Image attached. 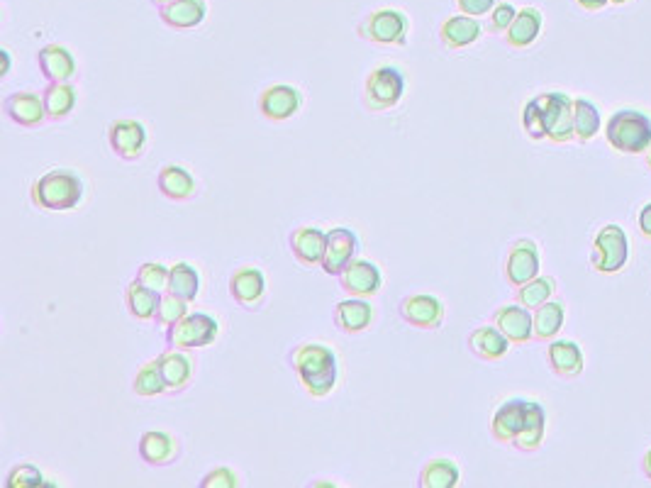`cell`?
I'll list each match as a JSON object with an SVG mask.
<instances>
[{
    "label": "cell",
    "mask_w": 651,
    "mask_h": 488,
    "mask_svg": "<svg viewBox=\"0 0 651 488\" xmlns=\"http://www.w3.org/2000/svg\"><path fill=\"white\" fill-rule=\"evenodd\" d=\"M408 32V15L395 8H378L374 13L364 15L356 25V35L364 42L378 44V47H403V44H408Z\"/></svg>",
    "instance_id": "5"
},
{
    "label": "cell",
    "mask_w": 651,
    "mask_h": 488,
    "mask_svg": "<svg viewBox=\"0 0 651 488\" xmlns=\"http://www.w3.org/2000/svg\"><path fill=\"white\" fill-rule=\"evenodd\" d=\"M517 18V8L510 3H498L491 13V30L493 32H508L513 20Z\"/></svg>",
    "instance_id": "43"
},
{
    "label": "cell",
    "mask_w": 651,
    "mask_h": 488,
    "mask_svg": "<svg viewBox=\"0 0 651 488\" xmlns=\"http://www.w3.org/2000/svg\"><path fill=\"white\" fill-rule=\"evenodd\" d=\"M169 276H171V269H166L164 264L144 262L137 269L135 279L142 281V284L147 288H152V291L164 293V291H169Z\"/></svg>",
    "instance_id": "40"
},
{
    "label": "cell",
    "mask_w": 651,
    "mask_h": 488,
    "mask_svg": "<svg viewBox=\"0 0 651 488\" xmlns=\"http://www.w3.org/2000/svg\"><path fill=\"white\" fill-rule=\"evenodd\" d=\"M356 252H359V237H356V232L349 230V227H332V230L327 232L322 271H325L327 276H339L347 269L349 262L356 259Z\"/></svg>",
    "instance_id": "16"
},
{
    "label": "cell",
    "mask_w": 651,
    "mask_h": 488,
    "mask_svg": "<svg viewBox=\"0 0 651 488\" xmlns=\"http://www.w3.org/2000/svg\"><path fill=\"white\" fill-rule=\"evenodd\" d=\"M149 3H152L157 10H164V8H169V5H174L176 0H149Z\"/></svg>",
    "instance_id": "49"
},
{
    "label": "cell",
    "mask_w": 651,
    "mask_h": 488,
    "mask_svg": "<svg viewBox=\"0 0 651 488\" xmlns=\"http://www.w3.org/2000/svg\"><path fill=\"white\" fill-rule=\"evenodd\" d=\"M220 335V323L208 313H193L166 327V347L169 349H203L213 345Z\"/></svg>",
    "instance_id": "7"
},
{
    "label": "cell",
    "mask_w": 651,
    "mask_h": 488,
    "mask_svg": "<svg viewBox=\"0 0 651 488\" xmlns=\"http://www.w3.org/2000/svg\"><path fill=\"white\" fill-rule=\"evenodd\" d=\"M288 247H291L293 259H296L300 266H305V269L322 266L327 247V232L310 225L293 227L291 235H288Z\"/></svg>",
    "instance_id": "17"
},
{
    "label": "cell",
    "mask_w": 651,
    "mask_h": 488,
    "mask_svg": "<svg viewBox=\"0 0 651 488\" xmlns=\"http://www.w3.org/2000/svg\"><path fill=\"white\" fill-rule=\"evenodd\" d=\"M642 469H644V476H647V479L651 481V449L647 454H644V459H642Z\"/></svg>",
    "instance_id": "48"
},
{
    "label": "cell",
    "mask_w": 651,
    "mask_h": 488,
    "mask_svg": "<svg viewBox=\"0 0 651 488\" xmlns=\"http://www.w3.org/2000/svg\"><path fill=\"white\" fill-rule=\"evenodd\" d=\"M461 471L456 467L454 459L437 457L430 459L417 476V486L420 488H454L459 486Z\"/></svg>",
    "instance_id": "33"
},
{
    "label": "cell",
    "mask_w": 651,
    "mask_h": 488,
    "mask_svg": "<svg viewBox=\"0 0 651 488\" xmlns=\"http://www.w3.org/2000/svg\"><path fill=\"white\" fill-rule=\"evenodd\" d=\"M137 452L139 459H142L147 467H171V464H176L178 457H181V442H178V437L169 435V432L164 430H147L139 437Z\"/></svg>",
    "instance_id": "15"
},
{
    "label": "cell",
    "mask_w": 651,
    "mask_h": 488,
    "mask_svg": "<svg viewBox=\"0 0 651 488\" xmlns=\"http://www.w3.org/2000/svg\"><path fill=\"white\" fill-rule=\"evenodd\" d=\"M161 374H164L166 393L178 396V393L188 391L193 384V374H196V362L186 354V349H166L159 354Z\"/></svg>",
    "instance_id": "20"
},
{
    "label": "cell",
    "mask_w": 651,
    "mask_h": 488,
    "mask_svg": "<svg viewBox=\"0 0 651 488\" xmlns=\"http://www.w3.org/2000/svg\"><path fill=\"white\" fill-rule=\"evenodd\" d=\"M186 315H188V301H183V298H178L169 291L161 293V301L157 305V315H154V323L164 325V327H171V325H176L181 318H186Z\"/></svg>",
    "instance_id": "39"
},
{
    "label": "cell",
    "mask_w": 651,
    "mask_h": 488,
    "mask_svg": "<svg viewBox=\"0 0 651 488\" xmlns=\"http://www.w3.org/2000/svg\"><path fill=\"white\" fill-rule=\"evenodd\" d=\"M42 98L44 108H47V118L52 122H61L76 110L79 93H76V86L71 81H49L42 91Z\"/></svg>",
    "instance_id": "28"
},
{
    "label": "cell",
    "mask_w": 651,
    "mask_h": 488,
    "mask_svg": "<svg viewBox=\"0 0 651 488\" xmlns=\"http://www.w3.org/2000/svg\"><path fill=\"white\" fill-rule=\"evenodd\" d=\"M522 127L532 140H552L564 144L576 140L573 130V101L566 93L552 91L532 98L522 108Z\"/></svg>",
    "instance_id": "1"
},
{
    "label": "cell",
    "mask_w": 651,
    "mask_h": 488,
    "mask_svg": "<svg viewBox=\"0 0 651 488\" xmlns=\"http://www.w3.org/2000/svg\"><path fill=\"white\" fill-rule=\"evenodd\" d=\"M573 130H576L578 142H591L600 132L598 105L586 101V98H576L573 101Z\"/></svg>",
    "instance_id": "36"
},
{
    "label": "cell",
    "mask_w": 651,
    "mask_h": 488,
    "mask_svg": "<svg viewBox=\"0 0 651 488\" xmlns=\"http://www.w3.org/2000/svg\"><path fill=\"white\" fill-rule=\"evenodd\" d=\"M612 5H622V3H627V0H610Z\"/></svg>",
    "instance_id": "50"
},
{
    "label": "cell",
    "mask_w": 651,
    "mask_h": 488,
    "mask_svg": "<svg viewBox=\"0 0 651 488\" xmlns=\"http://www.w3.org/2000/svg\"><path fill=\"white\" fill-rule=\"evenodd\" d=\"M108 144L122 162H137L147 152V127L139 120H115L108 125Z\"/></svg>",
    "instance_id": "10"
},
{
    "label": "cell",
    "mask_w": 651,
    "mask_h": 488,
    "mask_svg": "<svg viewBox=\"0 0 651 488\" xmlns=\"http://www.w3.org/2000/svg\"><path fill=\"white\" fill-rule=\"evenodd\" d=\"M549 369L561 379H576L583 371V352L576 342L571 340H552L547 349Z\"/></svg>",
    "instance_id": "29"
},
{
    "label": "cell",
    "mask_w": 651,
    "mask_h": 488,
    "mask_svg": "<svg viewBox=\"0 0 651 488\" xmlns=\"http://www.w3.org/2000/svg\"><path fill=\"white\" fill-rule=\"evenodd\" d=\"M132 391L142 398H154L166 393V384H164V374H161V364L159 357L149 359L142 369L137 371L135 381H132Z\"/></svg>",
    "instance_id": "38"
},
{
    "label": "cell",
    "mask_w": 651,
    "mask_h": 488,
    "mask_svg": "<svg viewBox=\"0 0 651 488\" xmlns=\"http://www.w3.org/2000/svg\"><path fill=\"white\" fill-rule=\"evenodd\" d=\"M493 325L508 337L513 345H527L534 337V315L525 305H500L493 313Z\"/></svg>",
    "instance_id": "19"
},
{
    "label": "cell",
    "mask_w": 651,
    "mask_h": 488,
    "mask_svg": "<svg viewBox=\"0 0 651 488\" xmlns=\"http://www.w3.org/2000/svg\"><path fill=\"white\" fill-rule=\"evenodd\" d=\"M398 313L400 318L410 327H415V330L434 332L444 323V305L437 296H430V293L405 296L403 301L398 303Z\"/></svg>",
    "instance_id": "11"
},
{
    "label": "cell",
    "mask_w": 651,
    "mask_h": 488,
    "mask_svg": "<svg viewBox=\"0 0 651 488\" xmlns=\"http://www.w3.org/2000/svg\"><path fill=\"white\" fill-rule=\"evenodd\" d=\"M539 32H542V13L537 8H522L517 10V18L505 32V40L513 49H527L537 42Z\"/></svg>",
    "instance_id": "31"
},
{
    "label": "cell",
    "mask_w": 651,
    "mask_h": 488,
    "mask_svg": "<svg viewBox=\"0 0 651 488\" xmlns=\"http://www.w3.org/2000/svg\"><path fill=\"white\" fill-rule=\"evenodd\" d=\"M288 366L308 396L327 398L339 379L337 354L320 342H300L288 352Z\"/></svg>",
    "instance_id": "2"
},
{
    "label": "cell",
    "mask_w": 651,
    "mask_h": 488,
    "mask_svg": "<svg viewBox=\"0 0 651 488\" xmlns=\"http://www.w3.org/2000/svg\"><path fill=\"white\" fill-rule=\"evenodd\" d=\"M257 108L269 122H286L291 120L293 115L300 113V108H303V96H300L296 86L276 83V86L264 88V91L259 93Z\"/></svg>",
    "instance_id": "12"
},
{
    "label": "cell",
    "mask_w": 651,
    "mask_h": 488,
    "mask_svg": "<svg viewBox=\"0 0 651 488\" xmlns=\"http://www.w3.org/2000/svg\"><path fill=\"white\" fill-rule=\"evenodd\" d=\"M44 486L42 471L35 464H18L5 476V488H37Z\"/></svg>",
    "instance_id": "41"
},
{
    "label": "cell",
    "mask_w": 651,
    "mask_h": 488,
    "mask_svg": "<svg viewBox=\"0 0 651 488\" xmlns=\"http://www.w3.org/2000/svg\"><path fill=\"white\" fill-rule=\"evenodd\" d=\"M3 110L15 125L25 127V130H35L47 118V108H44V98L35 91H18L5 96Z\"/></svg>",
    "instance_id": "18"
},
{
    "label": "cell",
    "mask_w": 651,
    "mask_h": 488,
    "mask_svg": "<svg viewBox=\"0 0 651 488\" xmlns=\"http://www.w3.org/2000/svg\"><path fill=\"white\" fill-rule=\"evenodd\" d=\"M466 345H469V352L481 359V362H500V359L508 354V349L513 342H510L495 325H481L476 327L474 332H469Z\"/></svg>",
    "instance_id": "24"
},
{
    "label": "cell",
    "mask_w": 651,
    "mask_h": 488,
    "mask_svg": "<svg viewBox=\"0 0 651 488\" xmlns=\"http://www.w3.org/2000/svg\"><path fill=\"white\" fill-rule=\"evenodd\" d=\"M332 320H335L337 330L344 332V335H361L374 323V308H371L369 298L349 296L347 301L335 305Z\"/></svg>",
    "instance_id": "22"
},
{
    "label": "cell",
    "mask_w": 651,
    "mask_h": 488,
    "mask_svg": "<svg viewBox=\"0 0 651 488\" xmlns=\"http://www.w3.org/2000/svg\"><path fill=\"white\" fill-rule=\"evenodd\" d=\"M539 276V247L534 240L520 237L510 244L508 259H505V281L510 286L520 288L527 281L537 279Z\"/></svg>",
    "instance_id": "13"
},
{
    "label": "cell",
    "mask_w": 651,
    "mask_h": 488,
    "mask_svg": "<svg viewBox=\"0 0 651 488\" xmlns=\"http://www.w3.org/2000/svg\"><path fill=\"white\" fill-rule=\"evenodd\" d=\"M527 403L530 401H525V398H510V401L500 403L491 420V435L495 442L513 445L515 437L520 435L522 423H525Z\"/></svg>",
    "instance_id": "21"
},
{
    "label": "cell",
    "mask_w": 651,
    "mask_h": 488,
    "mask_svg": "<svg viewBox=\"0 0 651 488\" xmlns=\"http://www.w3.org/2000/svg\"><path fill=\"white\" fill-rule=\"evenodd\" d=\"M0 59H3V69H0V76L10 74V52L8 49H0Z\"/></svg>",
    "instance_id": "47"
},
{
    "label": "cell",
    "mask_w": 651,
    "mask_h": 488,
    "mask_svg": "<svg viewBox=\"0 0 651 488\" xmlns=\"http://www.w3.org/2000/svg\"><path fill=\"white\" fill-rule=\"evenodd\" d=\"M495 5H498V0H456L459 13L471 15V18H481V15L493 13Z\"/></svg>",
    "instance_id": "44"
},
{
    "label": "cell",
    "mask_w": 651,
    "mask_h": 488,
    "mask_svg": "<svg viewBox=\"0 0 651 488\" xmlns=\"http://www.w3.org/2000/svg\"><path fill=\"white\" fill-rule=\"evenodd\" d=\"M544 435H547V413L537 401H530L527 403L525 423H522V430L515 437L513 447L520 449V452H537L542 447Z\"/></svg>",
    "instance_id": "30"
},
{
    "label": "cell",
    "mask_w": 651,
    "mask_h": 488,
    "mask_svg": "<svg viewBox=\"0 0 651 488\" xmlns=\"http://www.w3.org/2000/svg\"><path fill=\"white\" fill-rule=\"evenodd\" d=\"M169 293H174V296L183 298L188 303L196 301L200 293V274L196 271V266H191L188 262H178L171 266Z\"/></svg>",
    "instance_id": "35"
},
{
    "label": "cell",
    "mask_w": 651,
    "mask_h": 488,
    "mask_svg": "<svg viewBox=\"0 0 651 488\" xmlns=\"http://www.w3.org/2000/svg\"><path fill=\"white\" fill-rule=\"evenodd\" d=\"M576 3L581 5L583 10H591V13H595V10H603L610 0H576Z\"/></svg>",
    "instance_id": "46"
},
{
    "label": "cell",
    "mask_w": 651,
    "mask_h": 488,
    "mask_svg": "<svg viewBox=\"0 0 651 488\" xmlns=\"http://www.w3.org/2000/svg\"><path fill=\"white\" fill-rule=\"evenodd\" d=\"M554 291H556L554 276H537V279L527 281L525 286L517 288L515 298H517V303L525 305L527 310H537L539 305L552 301Z\"/></svg>",
    "instance_id": "37"
},
{
    "label": "cell",
    "mask_w": 651,
    "mask_h": 488,
    "mask_svg": "<svg viewBox=\"0 0 651 488\" xmlns=\"http://www.w3.org/2000/svg\"><path fill=\"white\" fill-rule=\"evenodd\" d=\"M566 308L559 301H547L534 310V340L552 342L564 325Z\"/></svg>",
    "instance_id": "34"
},
{
    "label": "cell",
    "mask_w": 651,
    "mask_h": 488,
    "mask_svg": "<svg viewBox=\"0 0 651 488\" xmlns=\"http://www.w3.org/2000/svg\"><path fill=\"white\" fill-rule=\"evenodd\" d=\"M647 166H649V169H651V149H649V152H647Z\"/></svg>",
    "instance_id": "51"
},
{
    "label": "cell",
    "mask_w": 651,
    "mask_h": 488,
    "mask_svg": "<svg viewBox=\"0 0 651 488\" xmlns=\"http://www.w3.org/2000/svg\"><path fill=\"white\" fill-rule=\"evenodd\" d=\"M605 140L622 154H644L651 149V118L642 110L622 108L610 115Z\"/></svg>",
    "instance_id": "4"
},
{
    "label": "cell",
    "mask_w": 651,
    "mask_h": 488,
    "mask_svg": "<svg viewBox=\"0 0 651 488\" xmlns=\"http://www.w3.org/2000/svg\"><path fill=\"white\" fill-rule=\"evenodd\" d=\"M239 479L230 467H217L200 479V488H237Z\"/></svg>",
    "instance_id": "42"
},
{
    "label": "cell",
    "mask_w": 651,
    "mask_h": 488,
    "mask_svg": "<svg viewBox=\"0 0 651 488\" xmlns=\"http://www.w3.org/2000/svg\"><path fill=\"white\" fill-rule=\"evenodd\" d=\"M405 96V76L398 66H378L364 81L361 101L369 113H388Z\"/></svg>",
    "instance_id": "6"
},
{
    "label": "cell",
    "mask_w": 651,
    "mask_h": 488,
    "mask_svg": "<svg viewBox=\"0 0 651 488\" xmlns=\"http://www.w3.org/2000/svg\"><path fill=\"white\" fill-rule=\"evenodd\" d=\"M157 188H159L161 196L169 198V201H176V203L191 201V198H196V193H198V183L191 176V171L183 169V166H178V164L161 166V171L157 176Z\"/></svg>",
    "instance_id": "26"
},
{
    "label": "cell",
    "mask_w": 651,
    "mask_h": 488,
    "mask_svg": "<svg viewBox=\"0 0 651 488\" xmlns=\"http://www.w3.org/2000/svg\"><path fill=\"white\" fill-rule=\"evenodd\" d=\"M337 279L339 288L352 298H374L383 286L381 269L369 259H352Z\"/></svg>",
    "instance_id": "14"
},
{
    "label": "cell",
    "mask_w": 651,
    "mask_h": 488,
    "mask_svg": "<svg viewBox=\"0 0 651 488\" xmlns=\"http://www.w3.org/2000/svg\"><path fill=\"white\" fill-rule=\"evenodd\" d=\"M159 301H161V293L152 291V288H147L137 279H132L130 286L125 288L127 313H130L135 320H139V323H149V320H154Z\"/></svg>",
    "instance_id": "32"
},
{
    "label": "cell",
    "mask_w": 651,
    "mask_h": 488,
    "mask_svg": "<svg viewBox=\"0 0 651 488\" xmlns=\"http://www.w3.org/2000/svg\"><path fill=\"white\" fill-rule=\"evenodd\" d=\"M205 15H208V3L205 0H176L169 8L159 10V20L178 32L196 30L198 25H203Z\"/></svg>",
    "instance_id": "27"
},
{
    "label": "cell",
    "mask_w": 651,
    "mask_h": 488,
    "mask_svg": "<svg viewBox=\"0 0 651 488\" xmlns=\"http://www.w3.org/2000/svg\"><path fill=\"white\" fill-rule=\"evenodd\" d=\"M639 232H642L644 240H651V203L639 210Z\"/></svg>",
    "instance_id": "45"
},
{
    "label": "cell",
    "mask_w": 651,
    "mask_h": 488,
    "mask_svg": "<svg viewBox=\"0 0 651 488\" xmlns=\"http://www.w3.org/2000/svg\"><path fill=\"white\" fill-rule=\"evenodd\" d=\"M481 35H483L481 22L464 13L452 15V18L444 20L442 27H439V40H442V44L449 49V52H459V49L471 47V44L478 42V37Z\"/></svg>",
    "instance_id": "25"
},
{
    "label": "cell",
    "mask_w": 651,
    "mask_h": 488,
    "mask_svg": "<svg viewBox=\"0 0 651 488\" xmlns=\"http://www.w3.org/2000/svg\"><path fill=\"white\" fill-rule=\"evenodd\" d=\"M37 66L47 81H71L79 74L74 54L64 44H44L37 49Z\"/></svg>",
    "instance_id": "23"
},
{
    "label": "cell",
    "mask_w": 651,
    "mask_h": 488,
    "mask_svg": "<svg viewBox=\"0 0 651 488\" xmlns=\"http://www.w3.org/2000/svg\"><path fill=\"white\" fill-rule=\"evenodd\" d=\"M30 201L35 208L47 210V213L74 210L83 201V181L79 174L69 169H52L37 181H32Z\"/></svg>",
    "instance_id": "3"
},
{
    "label": "cell",
    "mask_w": 651,
    "mask_h": 488,
    "mask_svg": "<svg viewBox=\"0 0 651 488\" xmlns=\"http://www.w3.org/2000/svg\"><path fill=\"white\" fill-rule=\"evenodd\" d=\"M593 269L598 274H617L630 262V240L620 225H605L593 240Z\"/></svg>",
    "instance_id": "8"
},
{
    "label": "cell",
    "mask_w": 651,
    "mask_h": 488,
    "mask_svg": "<svg viewBox=\"0 0 651 488\" xmlns=\"http://www.w3.org/2000/svg\"><path fill=\"white\" fill-rule=\"evenodd\" d=\"M230 296L242 310L257 313L266 301V279L259 266H237L230 276Z\"/></svg>",
    "instance_id": "9"
}]
</instances>
